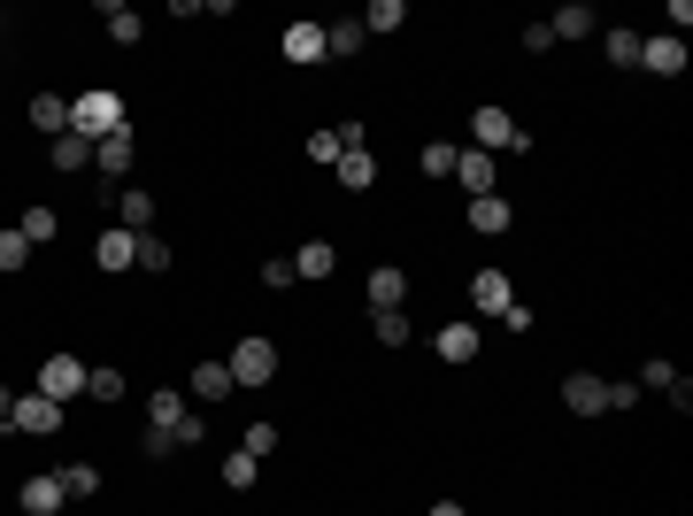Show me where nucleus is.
I'll use <instances>...</instances> for the list:
<instances>
[{
    "mask_svg": "<svg viewBox=\"0 0 693 516\" xmlns=\"http://www.w3.org/2000/svg\"><path fill=\"white\" fill-rule=\"evenodd\" d=\"M224 370H231V385H239V393L270 385V378H278V340H270V332H239V347L224 354Z\"/></svg>",
    "mask_w": 693,
    "mask_h": 516,
    "instance_id": "f257e3e1",
    "label": "nucleus"
},
{
    "mask_svg": "<svg viewBox=\"0 0 693 516\" xmlns=\"http://www.w3.org/2000/svg\"><path fill=\"white\" fill-rule=\"evenodd\" d=\"M132 116H124V101L108 93V85H85L77 101H70V132L77 140H108V132H124Z\"/></svg>",
    "mask_w": 693,
    "mask_h": 516,
    "instance_id": "f03ea898",
    "label": "nucleus"
},
{
    "mask_svg": "<svg viewBox=\"0 0 693 516\" xmlns=\"http://www.w3.org/2000/svg\"><path fill=\"white\" fill-rule=\"evenodd\" d=\"M8 432H15V440H46V432H62V401H46V393H15Z\"/></svg>",
    "mask_w": 693,
    "mask_h": 516,
    "instance_id": "7ed1b4c3",
    "label": "nucleus"
},
{
    "mask_svg": "<svg viewBox=\"0 0 693 516\" xmlns=\"http://www.w3.org/2000/svg\"><path fill=\"white\" fill-rule=\"evenodd\" d=\"M470 140H478V155H517V116L486 101V109L470 116Z\"/></svg>",
    "mask_w": 693,
    "mask_h": 516,
    "instance_id": "20e7f679",
    "label": "nucleus"
},
{
    "mask_svg": "<svg viewBox=\"0 0 693 516\" xmlns=\"http://www.w3.org/2000/svg\"><path fill=\"white\" fill-rule=\"evenodd\" d=\"M555 393H562L570 416H609V378H593V370H570Z\"/></svg>",
    "mask_w": 693,
    "mask_h": 516,
    "instance_id": "39448f33",
    "label": "nucleus"
},
{
    "mask_svg": "<svg viewBox=\"0 0 693 516\" xmlns=\"http://www.w3.org/2000/svg\"><path fill=\"white\" fill-rule=\"evenodd\" d=\"M478 347H486V332H478L470 317H455V324H439V332H432V354H439V362H455V370H463V362H478Z\"/></svg>",
    "mask_w": 693,
    "mask_h": 516,
    "instance_id": "423d86ee",
    "label": "nucleus"
},
{
    "mask_svg": "<svg viewBox=\"0 0 693 516\" xmlns=\"http://www.w3.org/2000/svg\"><path fill=\"white\" fill-rule=\"evenodd\" d=\"M39 393H46V401L85 393V362H77V354H46V362H39Z\"/></svg>",
    "mask_w": 693,
    "mask_h": 516,
    "instance_id": "0eeeda50",
    "label": "nucleus"
},
{
    "mask_svg": "<svg viewBox=\"0 0 693 516\" xmlns=\"http://www.w3.org/2000/svg\"><path fill=\"white\" fill-rule=\"evenodd\" d=\"M278 54H286V62H301V70H317V62H332V54H324V23H286V39H278Z\"/></svg>",
    "mask_w": 693,
    "mask_h": 516,
    "instance_id": "6e6552de",
    "label": "nucleus"
},
{
    "mask_svg": "<svg viewBox=\"0 0 693 516\" xmlns=\"http://www.w3.org/2000/svg\"><path fill=\"white\" fill-rule=\"evenodd\" d=\"M132 155H139V140H132V124H124V132H108V140H93V171L108 177V185H116V177L132 171Z\"/></svg>",
    "mask_w": 693,
    "mask_h": 516,
    "instance_id": "1a4fd4ad",
    "label": "nucleus"
},
{
    "mask_svg": "<svg viewBox=\"0 0 693 516\" xmlns=\"http://www.w3.org/2000/svg\"><path fill=\"white\" fill-rule=\"evenodd\" d=\"M93 262H101V270H116V278H124V270H139V239H132V231H116V224H108V231H101V239H93Z\"/></svg>",
    "mask_w": 693,
    "mask_h": 516,
    "instance_id": "9d476101",
    "label": "nucleus"
},
{
    "mask_svg": "<svg viewBox=\"0 0 693 516\" xmlns=\"http://www.w3.org/2000/svg\"><path fill=\"white\" fill-rule=\"evenodd\" d=\"M640 70L648 78H679L686 70V39H640Z\"/></svg>",
    "mask_w": 693,
    "mask_h": 516,
    "instance_id": "9b49d317",
    "label": "nucleus"
},
{
    "mask_svg": "<svg viewBox=\"0 0 693 516\" xmlns=\"http://www.w3.org/2000/svg\"><path fill=\"white\" fill-rule=\"evenodd\" d=\"M108 208H116V231H132V239H139V231L155 224V193H139V185H124V193H116Z\"/></svg>",
    "mask_w": 693,
    "mask_h": 516,
    "instance_id": "f8f14e48",
    "label": "nucleus"
},
{
    "mask_svg": "<svg viewBox=\"0 0 693 516\" xmlns=\"http://www.w3.org/2000/svg\"><path fill=\"white\" fill-rule=\"evenodd\" d=\"M23 116H31V132H46V140H62V132H70V101H62V93H31V109H23Z\"/></svg>",
    "mask_w": 693,
    "mask_h": 516,
    "instance_id": "ddd939ff",
    "label": "nucleus"
},
{
    "mask_svg": "<svg viewBox=\"0 0 693 516\" xmlns=\"http://www.w3.org/2000/svg\"><path fill=\"white\" fill-rule=\"evenodd\" d=\"M332 270H340V247H332V239H301L293 278H309V286H317V278H332Z\"/></svg>",
    "mask_w": 693,
    "mask_h": 516,
    "instance_id": "4468645a",
    "label": "nucleus"
},
{
    "mask_svg": "<svg viewBox=\"0 0 693 516\" xmlns=\"http://www.w3.org/2000/svg\"><path fill=\"white\" fill-rule=\"evenodd\" d=\"M509 301H517V293H509L501 270H478V278H470V309H478V317H501Z\"/></svg>",
    "mask_w": 693,
    "mask_h": 516,
    "instance_id": "2eb2a0df",
    "label": "nucleus"
},
{
    "mask_svg": "<svg viewBox=\"0 0 693 516\" xmlns=\"http://www.w3.org/2000/svg\"><path fill=\"white\" fill-rule=\"evenodd\" d=\"M15 509L23 516H54L62 509V478H23V486H15Z\"/></svg>",
    "mask_w": 693,
    "mask_h": 516,
    "instance_id": "dca6fc26",
    "label": "nucleus"
},
{
    "mask_svg": "<svg viewBox=\"0 0 693 516\" xmlns=\"http://www.w3.org/2000/svg\"><path fill=\"white\" fill-rule=\"evenodd\" d=\"M455 185H463L470 200H478V193H494V155H478V147H463V155H455Z\"/></svg>",
    "mask_w": 693,
    "mask_h": 516,
    "instance_id": "f3484780",
    "label": "nucleus"
},
{
    "mask_svg": "<svg viewBox=\"0 0 693 516\" xmlns=\"http://www.w3.org/2000/svg\"><path fill=\"white\" fill-rule=\"evenodd\" d=\"M362 39H370V31H362V16L324 23V54H332V62H354V54H362Z\"/></svg>",
    "mask_w": 693,
    "mask_h": 516,
    "instance_id": "a211bd4d",
    "label": "nucleus"
},
{
    "mask_svg": "<svg viewBox=\"0 0 693 516\" xmlns=\"http://www.w3.org/2000/svg\"><path fill=\"white\" fill-rule=\"evenodd\" d=\"M601 54H609V70H640V31L632 23H609L601 31Z\"/></svg>",
    "mask_w": 693,
    "mask_h": 516,
    "instance_id": "6ab92c4d",
    "label": "nucleus"
},
{
    "mask_svg": "<svg viewBox=\"0 0 693 516\" xmlns=\"http://www.w3.org/2000/svg\"><path fill=\"white\" fill-rule=\"evenodd\" d=\"M509 216H517V208H509L501 193H478V200H470V231H486V239H501V231H509Z\"/></svg>",
    "mask_w": 693,
    "mask_h": 516,
    "instance_id": "aec40b11",
    "label": "nucleus"
},
{
    "mask_svg": "<svg viewBox=\"0 0 693 516\" xmlns=\"http://www.w3.org/2000/svg\"><path fill=\"white\" fill-rule=\"evenodd\" d=\"M46 163H54V171H62V177L93 171V140H77V132H62V140H54V147H46Z\"/></svg>",
    "mask_w": 693,
    "mask_h": 516,
    "instance_id": "412c9836",
    "label": "nucleus"
},
{
    "mask_svg": "<svg viewBox=\"0 0 693 516\" xmlns=\"http://www.w3.org/2000/svg\"><path fill=\"white\" fill-rule=\"evenodd\" d=\"M332 177H340L346 193H370V185H377V155H370V147H354V155H340V163H332Z\"/></svg>",
    "mask_w": 693,
    "mask_h": 516,
    "instance_id": "4be33fe9",
    "label": "nucleus"
},
{
    "mask_svg": "<svg viewBox=\"0 0 693 516\" xmlns=\"http://www.w3.org/2000/svg\"><path fill=\"white\" fill-rule=\"evenodd\" d=\"M547 31H555V39H593V31H601V16H593L586 0H570V8H555V23H547Z\"/></svg>",
    "mask_w": 693,
    "mask_h": 516,
    "instance_id": "5701e85b",
    "label": "nucleus"
},
{
    "mask_svg": "<svg viewBox=\"0 0 693 516\" xmlns=\"http://www.w3.org/2000/svg\"><path fill=\"white\" fill-rule=\"evenodd\" d=\"M401 301H408V278H401L393 262H377V270H370V309H401Z\"/></svg>",
    "mask_w": 693,
    "mask_h": 516,
    "instance_id": "b1692460",
    "label": "nucleus"
},
{
    "mask_svg": "<svg viewBox=\"0 0 693 516\" xmlns=\"http://www.w3.org/2000/svg\"><path fill=\"white\" fill-rule=\"evenodd\" d=\"M239 385H231V370L224 362H193V401H231Z\"/></svg>",
    "mask_w": 693,
    "mask_h": 516,
    "instance_id": "393cba45",
    "label": "nucleus"
},
{
    "mask_svg": "<svg viewBox=\"0 0 693 516\" xmlns=\"http://www.w3.org/2000/svg\"><path fill=\"white\" fill-rule=\"evenodd\" d=\"M370 332H377V347H408V340H416L408 309H370Z\"/></svg>",
    "mask_w": 693,
    "mask_h": 516,
    "instance_id": "a878e982",
    "label": "nucleus"
},
{
    "mask_svg": "<svg viewBox=\"0 0 693 516\" xmlns=\"http://www.w3.org/2000/svg\"><path fill=\"white\" fill-rule=\"evenodd\" d=\"M54 478H62V502H93V494H101V471H93V463H62Z\"/></svg>",
    "mask_w": 693,
    "mask_h": 516,
    "instance_id": "bb28decb",
    "label": "nucleus"
},
{
    "mask_svg": "<svg viewBox=\"0 0 693 516\" xmlns=\"http://www.w3.org/2000/svg\"><path fill=\"white\" fill-rule=\"evenodd\" d=\"M177 416H185V393H177V385H155V393H147V424L177 432Z\"/></svg>",
    "mask_w": 693,
    "mask_h": 516,
    "instance_id": "cd10ccee",
    "label": "nucleus"
},
{
    "mask_svg": "<svg viewBox=\"0 0 693 516\" xmlns=\"http://www.w3.org/2000/svg\"><path fill=\"white\" fill-rule=\"evenodd\" d=\"M15 231H23L31 247H46V239H62V216H54V208H23V216H15Z\"/></svg>",
    "mask_w": 693,
    "mask_h": 516,
    "instance_id": "c85d7f7f",
    "label": "nucleus"
},
{
    "mask_svg": "<svg viewBox=\"0 0 693 516\" xmlns=\"http://www.w3.org/2000/svg\"><path fill=\"white\" fill-rule=\"evenodd\" d=\"M455 155H463V147H447V140H424V147H416V171H424V177H455Z\"/></svg>",
    "mask_w": 693,
    "mask_h": 516,
    "instance_id": "c756f323",
    "label": "nucleus"
},
{
    "mask_svg": "<svg viewBox=\"0 0 693 516\" xmlns=\"http://www.w3.org/2000/svg\"><path fill=\"white\" fill-rule=\"evenodd\" d=\"M101 23H108V39H116V47H132V39L147 31V23H139V16H132L124 0H108V8H101Z\"/></svg>",
    "mask_w": 693,
    "mask_h": 516,
    "instance_id": "7c9ffc66",
    "label": "nucleus"
},
{
    "mask_svg": "<svg viewBox=\"0 0 693 516\" xmlns=\"http://www.w3.org/2000/svg\"><path fill=\"white\" fill-rule=\"evenodd\" d=\"M255 478H262V463H255L247 447H231V455H224V486H231V494H247Z\"/></svg>",
    "mask_w": 693,
    "mask_h": 516,
    "instance_id": "2f4dec72",
    "label": "nucleus"
},
{
    "mask_svg": "<svg viewBox=\"0 0 693 516\" xmlns=\"http://www.w3.org/2000/svg\"><path fill=\"white\" fill-rule=\"evenodd\" d=\"M401 23H408V8H401V0H370V16H362V31H377V39H385V31H401Z\"/></svg>",
    "mask_w": 693,
    "mask_h": 516,
    "instance_id": "473e14b6",
    "label": "nucleus"
},
{
    "mask_svg": "<svg viewBox=\"0 0 693 516\" xmlns=\"http://www.w3.org/2000/svg\"><path fill=\"white\" fill-rule=\"evenodd\" d=\"M85 401H124V370H85Z\"/></svg>",
    "mask_w": 693,
    "mask_h": 516,
    "instance_id": "72a5a7b5",
    "label": "nucleus"
},
{
    "mask_svg": "<svg viewBox=\"0 0 693 516\" xmlns=\"http://www.w3.org/2000/svg\"><path fill=\"white\" fill-rule=\"evenodd\" d=\"M23 262H31V239L8 224V231H0V278H8V270H23Z\"/></svg>",
    "mask_w": 693,
    "mask_h": 516,
    "instance_id": "f704fd0d",
    "label": "nucleus"
},
{
    "mask_svg": "<svg viewBox=\"0 0 693 516\" xmlns=\"http://www.w3.org/2000/svg\"><path fill=\"white\" fill-rule=\"evenodd\" d=\"M139 455H155V463H170V455H177V432H163V424H147V432H139Z\"/></svg>",
    "mask_w": 693,
    "mask_h": 516,
    "instance_id": "c9c22d12",
    "label": "nucleus"
},
{
    "mask_svg": "<svg viewBox=\"0 0 693 516\" xmlns=\"http://www.w3.org/2000/svg\"><path fill=\"white\" fill-rule=\"evenodd\" d=\"M309 163L332 171V163H340V132H309Z\"/></svg>",
    "mask_w": 693,
    "mask_h": 516,
    "instance_id": "e433bc0d",
    "label": "nucleus"
},
{
    "mask_svg": "<svg viewBox=\"0 0 693 516\" xmlns=\"http://www.w3.org/2000/svg\"><path fill=\"white\" fill-rule=\"evenodd\" d=\"M139 270H170V247L155 231H139Z\"/></svg>",
    "mask_w": 693,
    "mask_h": 516,
    "instance_id": "4c0bfd02",
    "label": "nucleus"
},
{
    "mask_svg": "<svg viewBox=\"0 0 693 516\" xmlns=\"http://www.w3.org/2000/svg\"><path fill=\"white\" fill-rule=\"evenodd\" d=\"M239 447H247V455H255V463H262V455H270V447H278V424H247V440H239Z\"/></svg>",
    "mask_w": 693,
    "mask_h": 516,
    "instance_id": "58836bf2",
    "label": "nucleus"
},
{
    "mask_svg": "<svg viewBox=\"0 0 693 516\" xmlns=\"http://www.w3.org/2000/svg\"><path fill=\"white\" fill-rule=\"evenodd\" d=\"M262 286H270V293H286V286H293V255H278V262H262Z\"/></svg>",
    "mask_w": 693,
    "mask_h": 516,
    "instance_id": "ea45409f",
    "label": "nucleus"
},
{
    "mask_svg": "<svg viewBox=\"0 0 693 516\" xmlns=\"http://www.w3.org/2000/svg\"><path fill=\"white\" fill-rule=\"evenodd\" d=\"M432 516H470V509L463 502H432Z\"/></svg>",
    "mask_w": 693,
    "mask_h": 516,
    "instance_id": "a19ab883",
    "label": "nucleus"
},
{
    "mask_svg": "<svg viewBox=\"0 0 693 516\" xmlns=\"http://www.w3.org/2000/svg\"><path fill=\"white\" fill-rule=\"evenodd\" d=\"M8 409H15V393H8V385H0V424H8Z\"/></svg>",
    "mask_w": 693,
    "mask_h": 516,
    "instance_id": "79ce46f5",
    "label": "nucleus"
}]
</instances>
